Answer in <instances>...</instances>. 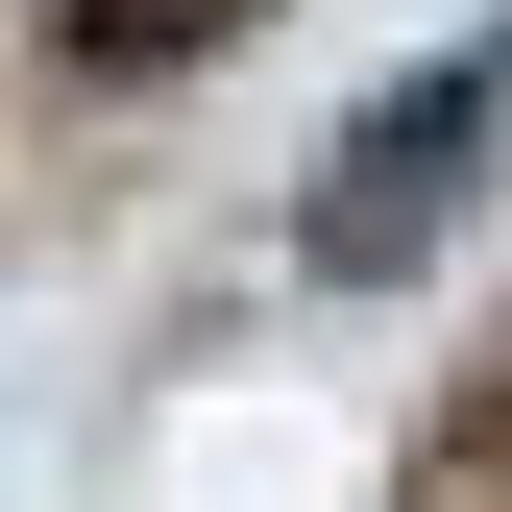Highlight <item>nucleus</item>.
I'll list each match as a JSON object with an SVG mask.
<instances>
[{"label": "nucleus", "instance_id": "f257e3e1", "mask_svg": "<svg viewBox=\"0 0 512 512\" xmlns=\"http://www.w3.org/2000/svg\"><path fill=\"white\" fill-rule=\"evenodd\" d=\"M488 122H512V25L366 98L342 147H317V196H293V244H317V269H342V293H391V269H439V220L488 196Z\"/></svg>", "mask_w": 512, "mask_h": 512}, {"label": "nucleus", "instance_id": "f03ea898", "mask_svg": "<svg viewBox=\"0 0 512 512\" xmlns=\"http://www.w3.org/2000/svg\"><path fill=\"white\" fill-rule=\"evenodd\" d=\"M220 25H244V0H49V49H74V74H196Z\"/></svg>", "mask_w": 512, "mask_h": 512}]
</instances>
